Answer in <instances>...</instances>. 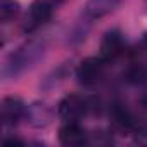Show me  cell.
<instances>
[{"instance_id": "6da1fadb", "label": "cell", "mask_w": 147, "mask_h": 147, "mask_svg": "<svg viewBox=\"0 0 147 147\" xmlns=\"http://www.w3.org/2000/svg\"><path fill=\"white\" fill-rule=\"evenodd\" d=\"M43 52V45L40 42H30L23 47H19L9 59L4 73L5 76H16L18 73H21L23 69H26L31 62H35L38 59V55Z\"/></svg>"}, {"instance_id": "7a4b0ae2", "label": "cell", "mask_w": 147, "mask_h": 147, "mask_svg": "<svg viewBox=\"0 0 147 147\" xmlns=\"http://www.w3.org/2000/svg\"><path fill=\"white\" fill-rule=\"evenodd\" d=\"M106 73V61L102 57H87L80 62L76 69V78L82 85L92 87L97 85Z\"/></svg>"}, {"instance_id": "3957f363", "label": "cell", "mask_w": 147, "mask_h": 147, "mask_svg": "<svg viewBox=\"0 0 147 147\" xmlns=\"http://www.w3.org/2000/svg\"><path fill=\"white\" fill-rule=\"evenodd\" d=\"M52 18V5L47 0H36L33 2L26 12L24 23H23V31L26 33H33L38 28H42L49 19Z\"/></svg>"}, {"instance_id": "277c9868", "label": "cell", "mask_w": 147, "mask_h": 147, "mask_svg": "<svg viewBox=\"0 0 147 147\" xmlns=\"http://www.w3.org/2000/svg\"><path fill=\"white\" fill-rule=\"evenodd\" d=\"M59 116L64 121H78L80 118H83L88 111V102L87 99H83L82 95L71 94L66 95L61 102H59Z\"/></svg>"}, {"instance_id": "5b68a950", "label": "cell", "mask_w": 147, "mask_h": 147, "mask_svg": "<svg viewBox=\"0 0 147 147\" xmlns=\"http://www.w3.org/2000/svg\"><path fill=\"white\" fill-rule=\"evenodd\" d=\"M59 142L66 147H80L88 142V135L78 121H66V125L59 128Z\"/></svg>"}, {"instance_id": "8992f818", "label": "cell", "mask_w": 147, "mask_h": 147, "mask_svg": "<svg viewBox=\"0 0 147 147\" xmlns=\"http://www.w3.org/2000/svg\"><path fill=\"white\" fill-rule=\"evenodd\" d=\"M125 50V40H123V35L118 31V30H111L104 35L102 42H100V57L109 62V61H114L118 59Z\"/></svg>"}, {"instance_id": "52a82bcc", "label": "cell", "mask_w": 147, "mask_h": 147, "mask_svg": "<svg viewBox=\"0 0 147 147\" xmlns=\"http://www.w3.org/2000/svg\"><path fill=\"white\" fill-rule=\"evenodd\" d=\"M0 113H2L4 125L14 126V125H18L24 118L26 107H24L21 99H18V97H5L2 100V106H0Z\"/></svg>"}, {"instance_id": "ba28073f", "label": "cell", "mask_w": 147, "mask_h": 147, "mask_svg": "<svg viewBox=\"0 0 147 147\" xmlns=\"http://www.w3.org/2000/svg\"><path fill=\"white\" fill-rule=\"evenodd\" d=\"M123 0H88L85 5V14L90 19H99L111 14Z\"/></svg>"}, {"instance_id": "9c48e42d", "label": "cell", "mask_w": 147, "mask_h": 147, "mask_svg": "<svg viewBox=\"0 0 147 147\" xmlns=\"http://www.w3.org/2000/svg\"><path fill=\"white\" fill-rule=\"evenodd\" d=\"M19 16V4L14 2V0H2L0 4V19H2L4 24L14 21Z\"/></svg>"}, {"instance_id": "30bf717a", "label": "cell", "mask_w": 147, "mask_h": 147, "mask_svg": "<svg viewBox=\"0 0 147 147\" xmlns=\"http://www.w3.org/2000/svg\"><path fill=\"white\" fill-rule=\"evenodd\" d=\"M142 45H144V49L147 50V33L144 35V38H142Z\"/></svg>"}, {"instance_id": "8fae6325", "label": "cell", "mask_w": 147, "mask_h": 147, "mask_svg": "<svg viewBox=\"0 0 147 147\" xmlns=\"http://www.w3.org/2000/svg\"><path fill=\"white\" fill-rule=\"evenodd\" d=\"M55 2H62V0H55Z\"/></svg>"}, {"instance_id": "7c38bea8", "label": "cell", "mask_w": 147, "mask_h": 147, "mask_svg": "<svg viewBox=\"0 0 147 147\" xmlns=\"http://www.w3.org/2000/svg\"><path fill=\"white\" fill-rule=\"evenodd\" d=\"M145 9H147V2H145Z\"/></svg>"}]
</instances>
